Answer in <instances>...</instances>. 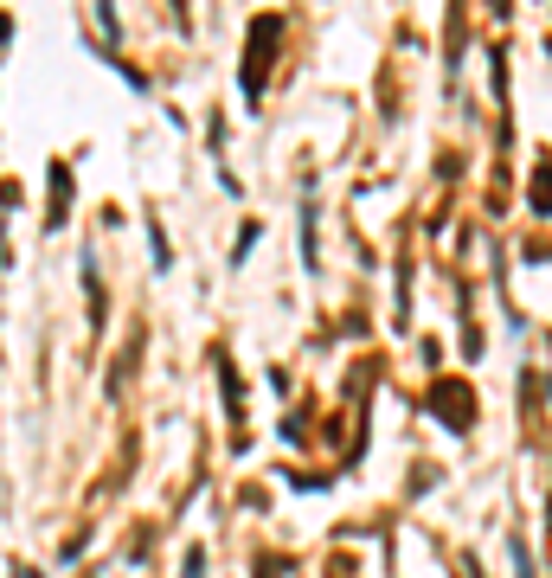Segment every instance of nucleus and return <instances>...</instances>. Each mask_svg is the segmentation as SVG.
<instances>
[{
    "mask_svg": "<svg viewBox=\"0 0 552 578\" xmlns=\"http://www.w3.org/2000/svg\"><path fill=\"white\" fill-rule=\"evenodd\" d=\"M199 566H206V559H199V553H187V578H199Z\"/></svg>",
    "mask_w": 552,
    "mask_h": 578,
    "instance_id": "1",
    "label": "nucleus"
}]
</instances>
